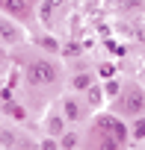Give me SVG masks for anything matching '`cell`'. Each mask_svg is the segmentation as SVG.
Listing matches in <instances>:
<instances>
[{
    "instance_id": "cell-5",
    "label": "cell",
    "mask_w": 145,
    "mask_h": 150,
    "mask_svg": "<svg viewBox=\"0 0 145 150\" xmlns=\"http://www.w3.org/2000/svg\"><path fill=\"white\" fill-rule=\"evenodd\" d=\"M86 97H89V100H86L89 106H101V103H104V88H101V86H92V88L86 91Z\"/></svg>"
},
{
    "instance_id": "cell-2",
    "label": "cell",
    "mask_w": 145,
    "mask_h": 150,
    "mask_svg": "<svg viewBox=\"0 0 145 150\" xmlns=\"http://www.w3.org/2000/svg\"><path fill=\"white\" fill-rule=\"evenodd\" d=\"M45 129H47V138H59L65 132V118L62 115H47L45 118Z\"/></svg>"
},
{
    "instance_id": "cell-1",
    "label": "cell",
    "mask_w": 145,
    "mask_h": 150,
    "mask_svg": "<svg viewBox=\"0 0 145 150\" xmlns=\"http://www.w3.org/2000/svg\"><path fill=\"white\" fill-rule=\"evenodd\" d=\"M56 80V68L45 59H36L27 65V83L30 86H45V83H53Z\"/></svg>"
},
{
    "instance_id": "cell-7",
    "label": "cell",
    "mask_w": 145,
    "mask_h": 150,
    "mask_svg": "<svg viewBox=\"0 0 145 150\" xmlns=\"http://www.w3.org/2000/svg\"><path fill=\"white\" fill-rule=\"evenodd\" d=\"M0 35H3L6 41H18V33H15L12 24H0Z\"/></svg>"
},
{
    "instance_id": "cell-14",
    "label": "cell",
    "mask_w": 145,
    "mask_h": 150,
    "mask_svg": "<svg viewBox=\"0 0 145 150\" xmlns=\"http://www.w3.org/2000/svg\"><path fill=\"white\" fill-rule=\"evenodd\" d=\"M6 112H9V115H12V118H24V109H21V106H9V109H6Z\"/></svg>"
},
{
    "instance_id": "cell-6",
    "label": "cell",
    "mask_w": 145,
    "mask_h": 150,
    "mask_svg": "<svg viewBox=\"0 0 145 150\" xmlns=\"http://www.w3.org/2000/svg\"><path fill=\"white\" fill-rule=\"evenodd\" d=\"M77 147V135L74 132H62L59 135V150H74Z\"/></svg>"
},
{
    "instance_id": "cell-3",
    "label": "cell",
    "mask_w": 145,
    "mask_h": 150,
    "mask_svg": "<svg viewBox=\"0 0 145 150\" xmlns=\"http://www.w3.org/2000/svg\"><path fill=\"white\" fill-rule=\"evenodd\" d=\"M62 118L65 121H77L80 118V103L74 97H62Z\"/></svg>"
},
{
    "instance_id": "cell-10",
    "label": "cell",
    "mask_w": 145,
    "mask_h": 150,
    "mask_svg": "<svg viewBox=\"0 0 145 150\" xmlns=\"http://www.w3.org/2000/svg\"><path fill=\"white\" fill-rule=\"evenodd\" d=\"M39 147H42V150H59V141H56V138H45Z\"/></svg>"
},
{
    "instance_id": "cell-8",
    "label": "cell",
    "mask_w": 145,
    "mask_h": 150,
    "mask_svg": "<svg viewBox=\"0 0 145 150\" xmlns=\"http://www.w3.org/2000/svg\"><path fill=\"white\" fill-rule=\"evenodd\" d=\"M133 138H136V141L145 138V118H139V121L133 124Z\"/></svg>"
},
{
    "instance_id": "cell-9",
    "label": "cell",
    "mask_w": 145,
    "mask_h": 150,
    "mask_svg": "<svg viewBox=\"0 0 145 150\" xmlns=\"http://www.w3.org/2000/svg\"><path fill=\"white\" fill-rule=\"evenodd\" d=\"M98 74H101L104 80H110L113 74H116V65H110V62H107V65H101V68H98Z\"/></svg>"
},
{
    "instance_id": "cell-11",
    "label": "cell",
    "mask_w": 145,
    "mask_h": 150,
    "mask_svg": "<svg viewBox=\"0 0 145 150\" xmlns=\"http://www.w3.org/2000/svg\"><path fill=\"white\" fill-rule=\"evenodd\" d=\"M59 50H62V56H77V53H80L77 44H65V47H59Z\"/></svg>"
},
{
    "instance_id": "cell-12",
    "label": "cell",
    "mask_w": 145,
    "mask_h": 150,
    "mask_svg": "<svg viewBox=\"0 0 145 150\" xmlns=\"http://www.w3.org/2000/svg\"><path fill=\"white\" fill-rule=\"evenodd\" d=\"M42 47H50V50H59V41H56V38H50V35H45V38H42Z\"/></svg>"
},
{
    "instance_id": "cell-4",
    "label": "cell",
    "mask_w": 145,
    "mask_h": 150,
    "mask_svg": "<svg viewBox=\"0 0 145 150\" xmlns=\"http://www.w3.org/2000/svg\"><path fill=\"white\" fill-rule=\"evenodd\" d=\"M95 83H92V74H77V77H71V88L74 91H89Z\"/></svg>"
},
{
    "instance_id": "cell-13",
    "label": "cell",
    "mask_w": 145,
    "mask_h": 150,
    "mask_svg": "<svg viewBox=\"0 0 145 150\" xmlns=\"http://www.w3.org/2000/svg\"><path fill=\"white\" fill-rule=\"evenodd\" d=\"M0 144H6V147L15 144V135H12V132H0Z\"/></svg>"
}]
</instances>
